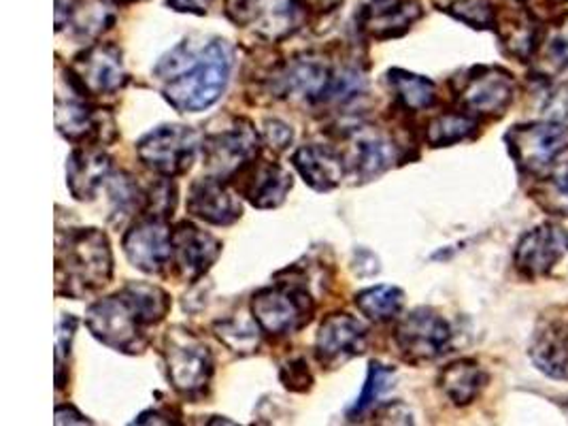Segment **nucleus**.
Returning <instances> with one entry per match:
<instances>
[{
	"instance_id": "obj_1",
	"label": "nucleus",
	"mask_w": 568,
	"mask_h": 426,
	"mask_svg": "<svg viewBox=\"0 0 568 426\" xmlns=\"http://www.w3.org/2000/svg\"><path fill=\"white\" fill-rule=\"evenodd\" d=\"M233 71V48L224 39H207L199 45L183 41L166 53L154 75L162 81V97L180 113H201L215 105Z\"/></svg>"
},
{
	"instance_id": "obj_2",
	"label": "nucleus",
	"mask_w": 568,
	"mask_h": 426,
	"mask_svg": "<svg viewBox=\"0 0 568 426\" xmlns=\"http://www.w3.org/2000/svg\"><path fill=\"white\" fill-rule=\"evenodd\" d=\"M171 307V294L164 288L148 282H126L118 293L88 307L85 326L103 346L139 356L152 344L148 331L162 324Z\"/></svg>"
},
{
	"instance_id": "obj_3",
	"label": "nucleus",
	"mask_w": 568,
	"mask_h": 426,
	"mask_svg": "<svg viewBox=\"0 0 568 426\" xmlns=\"http://www.w3.org/2000/svg\"><path fill=\"white\" fill-rule=\"evenodd\" d=\"M113 280V250L101 229H71L55 243V294L81 301Z\"/></svg>"
},
{
	"instance_id": "obj_4",
	"label": "nucleus",
	"mask_w": 568,
	"mask_h": 426,
	"mask_svg": "<svg viewBox=\"0 0 568 426\" xmlns=\"http://www.w3.org/2000/svg\"><path fill=\"white\" fill-rule=\"evenodd\" d=\"M345 60L322 52L296 53L273 67L268 73V92L280 101L311 109L338 106L343 97Z\"/></svg>"
},
{
	"instance_id": "obj_5",
	"label": "nucleus",
	"mask_w": 568,
	"mask_h": 426,
	"mask_svg": "<svg viewBox=\"0 0 568 426\" xmlns=\"http://www.w3.org/2000/svg\"><path fill=\"white\" fill-rule=\"evenodd\" d=\"M285 271L290 273V280L277 275V282L260 288L250 303L252 318L256 320L260 331L275 339L301 333L315 316V298L311 296L307 275L301 266Z\"/></svg>"
},
{
	"instance_id": "obj_6",
	"label": "nucleus",
	"mask_w": 568,
	"mask_h": 426,
	"mask_svg": "<svg viewBox=\"0 0 568 426\" xmlns=\"http://www.w3.org/2000/svg\"><path fill=\"white\" fill-rule=\"evenodd\" d=\"M166 377L181 399L201 403L207 399L215 373V358L207 344L185 326H171L162 339Z\"/></svg>"
},
{
	"instance_id": "obj_7",
	"label": "nucleus",
	"mask_w": 568,
	"mask_h": 426,
	"mask_svg": "<svg viewBox=\"0 0 568 426\" xmlns=\"http://www.w3.org/2000/svg\"><path fill=\"white\" fill-rule=\"evenodd\" d=\"M505 143L521 175L542 180L568 152V122L547 118L516 124L505 134Z\"/></svg>"
},
{
	"instance_id": "obj_8",
	"label": "nucleus",
	"mask_w": 568,
	"mask_h": 426,
	"mask_svg": "<svg viewBox=\"0 0 568 426\" xmlns=\"http://www.w3.org/2000/svg\"><path fill=\"white\" fill-rule=\"evenodd\" d=\"M458 109L477 120H500L516 101V78L498 64H477L452 81Z\"/></svg>"
},
{
	"instance_id": "obj_9",
	"label": "nucleus",
	"mask_w": 568,
	"mask_h": 426,
	"mask_svg": "<svg viewBox=\"0 0 568 426\" xmlns=\"http://www.w3.org/2000/svg\"><path fill=\"white\" fill-rule=\"evenodd\" d=\"M226 16L264 43H284L311 18L307 0H229Z\"/></svg>"
},
{
	"instance_id": "obj_10",
	"label": "nucleus",
	"mask_w": 568,
	"mask_h": 426,
	"mask_svg": "<svg viewBox=\"0 0 568 426\" xmlns=\"http://www.w3.org/2000/svg\"><path fill=\"white\" fill-rule=\"evenodd\" d=\"M262 134L247 118H233V124L203 139V160L211 178L233 182L252 162L262 156Z\"/></svg>"
},
{
	"instance_id": "obj_11",
	"label": "nucleus",
	"mask_w": 568,
	"mask_h": 426,
	"mask_svg": "<svg viewBox=\"0 0 568 426\" xmlns=\"http://www.w3.org/2000/svg\"><path fill=\"white\" fill-rule=\"evenodd\" d=\"M199 145L201 136L194 129L183 124H164L143 134L134 150L145 169L154 171L160 178L175 180L192 169Z\"/></svg>"
},
{
	"instance_id": "obj_12",
	"label": "nucleus",
	"mask_w": 568,
	"mask_h": 426,
	"mask_svg": "<svg viewBox=\"0 0 568 426\" xmlns=\"http://www.w3.org/2000/svg\"><path fill=\"white\" fill-rule=\"evenodd\" d=\"M67 81L88 99L115 94L130 81L124 53L115 43H92L67 67Z\"/></svg>"
},
{
	"instance_id": "obj_13",
	"label": "nucleus",
	"mask_w": 568,
	"mask_h": 426,
	"mask_svg": "<svg viewBox=\"0 0 568 426\" xmlns=\"http://www.w3.org/2000/svg\"><path fill=\"white\" fill-rule=\"evenodd\" d=\"M452 337L454 333L449 322L430 307H415L394 326L396 349L412 365L440 358L449 352Z\"/></svg>"
},
{
	"instance_id": "obj_14",
	"label": "nucleus",
	"mask_w": 568,
	"mask_h": 426,
	"mask_svg": "<svg viewBox=\"0 0 568 426\" xmlns=\"http://www.w3.org/2000/svg\"><path fill=\"white\" fill-rule=\"evenodd\" d=\"M71 90H73V94H69L67 99L60 92L55 97V129H58V133L75 145L94 143V145L104 148V145L113 143L118 139V124H115L111 109L92 105L88 101V97L79 94L73 85H71Z\"/></svg>"
},
{
	"instance_id": "obj_15",
	"label": "nucleus",
	"mask_w": 568,
	"mask_h": 426,
	"mask_svg": "<svg viewBox=\"0 0 568 426\" xmlns=\"http://www.w3.org/2000/svg\"><path fill=\"white\" fill-rule=\"evenodd\" d=\"M347 150L343 152L347 160L349 175L358 182H373L389 171L396 162L407 160L403 145H398L392 134L373 126H352L343 134Z\"/></svg>"
},
{
	"instance_id": "obj_16",
	"label": "nucleus",
	"mask_w": 568,
	"mask_h": 426,
	"mask_svg": "<svg viewBox=\"0 0 568 426\" xmlns=\"http://www.w3.org/2000/svg\"><path fill=\"white\" fill-rule=\"evenodd\" d=\"M171 233L173 229L169 226V220L139 215L122 240L130 265L148 275H164L173 266Z\"/></svg>"
},
{
	"instance_id": "obj_17",
	"label": "nucleus",
	"mask_w": 568,
	"mask_h": 426,
	"mask_svg": "<svg viewBox=\"0 0 568 426\" xmlns=\"http://www.w3.org/2000/svg\"><path fill=\"white\" fill-rule=\"evenodd\" d=\"M567 256V229L554 222H542L517 241L514 266L524 280L535 282L547 277Z\"/></svg>"
},
{
	"instance_id": "obj_18",
	"label": "nucleus",
	"mask_w": 568,
	"mask_h": 426,
	"mask_svg": "<svg viewBox=\"0 0 568 426\" xmlns=\"http://www.w3.org/2000/svg\"><path fill=\"white\" fill-rule=\"evenodd\" d=\"M368 347V328L347 312H335L322 320L315 335V358L322 369H338Z\"/></svg>"
},
{
	"instance_id": "obj_19",
	"label": "nucleus",
	"mask_w": 568,
	"mask_h": 426,
	"mask_svg": "<svg viewBox=\"0 0 568 426\" xmlns=\"http://www.w3.org/2000/svg\"><path fill=\"white\" fill-rule=\"evenodd\" d=\"M173 243V268L185 284H196L209 273V268L222 256L224 243L196 226L194 222L181 220L171 233Z\"/></svg>"
},
{
	"instance_id": "obj_20",
	"label": "nucleus",
	"mask_w": 568,
	"mask_h": 426,
	"mask_svg": "<svg viewBox=\"0 0 568 426\" xmlns=\"http://www.w3.org/2000/svg\"><path fill=\"white\" fill-rule=\"evenodd\" d=\"M494 32L503 53L521 64H528L537 58L545 37V28L539 18L521 0H511L500 9L496 7Z\"/></svg>"
},
{
	"instance_id": "obj_21",
	"label": "nucleus",
	"mask_w": 568,
	"mask_h": 426,
	"mask_svg": "<svg viewBox=\"0 0 568 426\" xmlns=\"http://www.w3.org/2000/svg\"><path fill=\"white\" fill-rule=\"evenodd\" d=\"M231 184L252 207L277 210L284 205L290 190L294 187V178L280 162L260 156L245 171H241Z\"/></svg>"
},
{
	"instance_id": "obj_22",
	"label": "nucleus",
	"mask_w": 568,
	"mask_h": 426,
	"mask_svg": "<svg viewBox=\"0 0 568 426\" xmlns=\"http://www.w3.org/2000/svg\"><path fill=\"white\" fill-rule=\"evenodd\" d=\"M424 18L419 0H368L358 13V32L368 41L405 37Z\"/></svg>"
},
{
	"instance_id": "obj_23",
	"label": "nucleus",
	"mask_w": 568,
	"mask_h": 426,
	"mask_svg": "<svg viewBox=\"0 0 568 426\" xmlns=\"http://www.w3.org/2000/svg\"><path fill=\"white\" fill-rule=\"evenodd\" d=\"M241 194L234 190L233 184L217 180V178H201L192 182L187 190L185 210L211 226H233L243 217V203Z\"/></svg>"
},
{
	"instance_id": "obj_24",
	"label": "nucleus",
	"mask_w": 568,
	"mask_h": 426,
	"mask_svg": "<svg viewBox=\"0 0 568 426\" xmlns=\"http://www.w3.org/2000/svg\"><path fill=\"white\" fill-rule=\"evenodd\" d=\"M530 361L539 372L554 379H568V316L545 314L530 339Z\"/></svg>"
},
{
	"instance_id": "obj_25",
	"label": "nucleus",
	"mask_w": 568,
	"mask_h": 426,
	"mask_svg": "<svg viewBox=\"0 0 568 426\" xmlns=\"http://www.w3.org/2000/svg\"><path fill=\"white\" fill-rule=\"evenodd\" d=\"M113 175V159L103 145L81 143L67 160V186L75 201H94Z\"/></svg>"
},
{
	"instance_id": "obj_26",
	"label": "nucleus",
	"mask_w": 568,
	"mask_h": 426,
	"mask_svg": "<svg viewBox=\"0 0 568 426\" xmlns=\"http://www.w3.org/2000/svg\"><path fill=\"white\" fill-rule=\"evenodd\" d=\"M292 166L298 171L303 182L315 192H333L349 175L347 160L333 145L311 143L294 152Z\"/></svg>"
},
{
	"instance_id": "obj_27",
	"label": "nucleus",
	"mask_w": 568,
	"mask_h": 426,
	"mask_svg": "<svg viewBox=\"0 0 568 426\" xmlns=\"http://www.w3.org/2000/svg\"><path fill=\"white\" fill-rule=\"evenodd\" d=\"M488 373L473 358H460L449 363L439 373L440 393L456 407H466L481 395L488 384Z\"/></svg>"
},
{
	"instance_id": "obj_28",
	"label": "nucleus",
	"mask_w": 568,
	"mask_h": 426,
	"mask_svg": "<svg viewBox=\"0 0 568 426\" xmlns=\"http://www.w3.org/2000/svg\"><path fill=\"white\" fill-rule=\"evenodd\" d=\"M389 92L394 97V105L407 113L428 111L439 103V90L437 83L430 78L417 75L405 69H389L386 73Z\"/></svg>"
},
{
	"instance_id": "obj_29",
	"label": "nucleus",
	"mask_w": 568,
	"mask_h": 426,
	"mask_svg": "<svg viewBox=\"0 0 568 426\" xmlns=\"http://www.w3.org/2000/svg\"><path fill=\"white\" fill-rule=\"evenodd\" d=\"M115 24V7L111 0H73L67 27L79 43L97 41Z\"/></svg>"
},
{
	"instance_id": "obj_30",
	"label": "nucleus",
	"mask_w": 568,
	"mask_h": 426,
	"mask_svg": "<svg viewBox=\"0 0 568 426\" xmlns=\"http://www.w3.org/2000/svg\"><path fill=\"white\" fill-rule=\"evenodd\" d=\"M479 133V120L463 109L440 111L424 126V141L430 148H452L463 141H470Z\"/></svg>"
},
{
	"instance_id": "obj_31",
	"label": "nucleus",
	"mask_w": 568,
	"mask_h": 426,
	"mask_svg": "<svg viewBox=\"0 0 568 426\" xmlns=\"http://www.w3.org/2000/svg\"><path fill=\"white\" fill-rule=\"evenodd\" d=\"M106 192L111 201V222L120 229L134 215L139 217L145 205V190L136 184V180L126 173H113L106 182Z\"/></svg>"
},
{
	"instance_id": "obj_32",
	"label": "nucleus",
	"mask_w": 568,
	"mask_h": 426,
	"mask_svg": "<svg viewBox=\"0 0 568 426\" xmlns=\"http://www.w3.org/2000/svg\"><path fill=\"white\" fill-rule=\"evenodd\" d=\"M354 305L358 307L362 316L375 324L394 322L400 316L405 307V291L398 286L379 284L373 288H364L354 296Z\"/></svg>"
},
{
	"instance_id": "obj_33",
	"label": "nucleus",
	"mask_w": 568,
	"mask_h": 426,
	"mask_svg": "<svg viewBox=\"0 0 568 426\" xmlns=\"http://www.w3.org/2000/svg\"><path fill=\"white\" fill-rule=\"evenodd\" d=\"M394 379H396V369L394 367L382 365L379 361H371L362 395L347 409V420L349 423H358V420H364V416L377 412L382 407V399L386 397V393L394 388Z\"/></svg>"
},
{
	"instance_id": "obj_34",
	"label": "nucleus",
	"mask_w": 568,
	"mask_h": 426,
	"mask_svg": "<svg viewBox=\"0 0 568 426\" xmlns=\"http://www.w3.org/2000/svg\"><path fill=\"white\" fill-rule=\"evenodd\" d=\"M215 337L239 356H252L258 354L262 346L260 326L254 322H245L243 318L217 320L213 324Z\"/></svg>"
},
{
	"instance_id": "obj_35",
	"label": "nucleus",
	"mask_w": 568,
	"mask_h": 426,
	"mask_svg": "<svg viewBox=\"0 0 568 426\" xmlns=\"http://www.w3.org/2000/svg\"><path fill=\"white\" fill-rule=\"evenodd\" d=\"M537 55H541L545 64V78H549V73L568 71V13L545 28L541 50Z\"/></svg>"
},
{
	"instance_id": "obj_36",
	"label": "nucleus",
	"mask_w": 568,
	"mask_h": 426,
	"mask_svg": "<svg viewBox=\"0 0 568 426\" xmlns=\"http://www.w3.org/2000/svg\"><path fill=\"white\" fill-rule=\"evenodd\" d=\"M440 11L475 30H494L496 7L491 0H443Z\"/></svg>"
},
{
	"instance_id": "obj_37",
	"label": "nucleus",
	"mask_w": 568,
	"mask_h": 426,
	"mask_svg": "<svg viewBox=\"0 0 568 426\" xmlns=\"http://www.w3.org/2000/svg\"><path fill=\"white\" fill-rule=\"evenodd\" d=\"M532 196L549 215L568 217V164L545 175Z\"/></svg>"
},
{
	"instance_id": "obj_38",
	"label": "nucleus",
	"mask_w": 568,
	"mask_h": 426,
	"mask_svg": "<svg viewBox=\"0 0 568 426\" xmlns=\"http://www.w3.org/2000/svg\"><path fill=\"white\" fill-rule=\"evenodd\" d=\"M178 199H180V190L173 182V178H160L158 182L145 187V205L141 215H155V217L171 220L178 210Z\"/></svg>"
},
{
	"instance_id": "obj_39",
	"label": "nucleus",
	"mask_w": 568,
	"mask_h": 426,
	"mask_svg": "<svg viewBox=\"0 0 568 426\" xmlns=\"http://www.w3.org/2000/svg\"><path fill=\"white\" fill-rule=\"evenodd\" d=\"M78 318L64 316L58 324V337H55V388L62 390L69 384V361H71V346L78 331Z\"/></svg>"
},
{
	"instance_id": "obj_40",
	"label": "nucleus",
	"mask_w": 568,
	"mask_h": 426,
	"mask_svg": "<svg viewBox=\"0 0 568 426\" xmlns=\"http://www.w3.org/2000/svg\"><path fill=\"white\" fill-rule=\"evenodd\" d=\"M280 379H282L285 390H290V393L305 395L313 388V373L303 356L290 358L287 363H284L280 369Z\"/></svg>"
},
{
	"instance_id": "obj_41",
	"label": "nucleus",
	"mask_w": 568,
	"mask_h": 426,
	"mask_svg": "<svg viewBox=\"0 0 568 426\" xmlns=\"http://www.w3.org/2000/svg\"><path fill=\"white\" fill-rule=\"evenodd\" d=\"M294 141V131L277 118H268L262 124V143L266 145V150L282 154Z\"/></svg>"
},
{
	"instance_id": "obj_42",
	"label": "nucleus",
	"mask_w": 568,
	"mask_h": 426,
	"mask_svg": "<svg viewBox=\"0 0 568 426\" xmlns=\"http://www.w3.org/2000/svg\"><path fill=\"white\" fill-rule=\"evenodd\" d=\"M55 425H92V420L85 418L78 407L60 403L55 405Z\"/></svg>"
},
{
	"instance_id": "obj_43",
	"label": "nucleus",
	"mask_w": 568,
	"mask_h": 426,
	"mask_svg": "<svg viewBox=\"0 0 568 426\" xmlns=\"http://www.w3.org/2000/svg\"><path fill=\"white\" fill-rule=\"evenodd\" d=\"M166 2L173 11L194 13V16H205L213 4V0H166Z\"/></svg>"
},
{
	"instance_id": "obj_44",
	"label": "nucleus",
	"mask_w": 568,
	"mask_h": 426,
	"mask_svg": "<svg viewBox=\"0 0 568 426\" xmlns=\"http://www.w3.org/2000/svg\"><path fill=\"white\" fill-rule=\"evenodd\" d=\"M134 425H180L175 418H173V414H169V412H162V409H148V412H143L136 420H134Z\"/></svg>"
},
{
	"instance_id": "obj_45",
	"label": "nucleus",
	"mask_w": 568,
	"mask_h": 426,
	"mask_svg": "<svg viewBox=\"0 0 568 426\" xmlns=\"http://www.w3.org/2000/svg\"><path fill=\"white\" fill-rule=\"evenodd\" d=\"M341 4H343V0H307L311 18H313V16H326V13H333V11H336Z\"/></svg>"
},
{
	"instance_id": "obj_46",
	"label": "nucleus",
	"mask_w": 568,
	"mask_h": 426,
	"mask_svg": "<svg viewBox=\"0 0 568 426\" xmlns=\"http://www.w3.org/2000/svg\"><path fill=\"white\" fill-rule=\"evenodd\" d=\"M551 2H556V4H565L568 0H551Z\"/></svg>"
},
{
	"instance_id": "obj_47",
	"label": "nucleus",
	"mask_w": 568,
	"mask_h": 426,
	"mask_svg": "<svg viewBox=\"0 0 568 426\" xmlns=\"http://www.w3.org/2000/svg\"><path fill=\"white\" fill-rule=\"evenodd\" d=\"M562 409H565V414H567V418H568V399H567V403H565V405H562Z\"/></svg>"
},
{
	"instance_id": "obj_48",
	"label": "nucleus",
	"mask_w": 568,
	"mask_h": 426,
	"mask_svg": "<svg viewBox=\"0 0 568 426\" xmlns=\"http://www.w3.org/2000/svg\"><path fill=\"white\" fill-rule=\"evenodd\" d=\"M120 2H139V0H120Z\"/></svg>"
}]
</instances>
